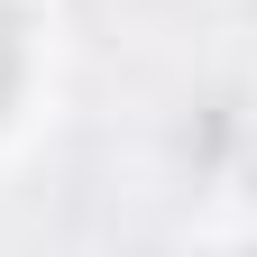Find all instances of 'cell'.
I'll use <instances>...</instances> for the list:
<instances>
[{
	"label": "cell",
	"mask_w": 257,
	"mask_h": 257,
	"mask_svg": "<svg viewBox=\"0 0 257 257\" xmlns=\"http://www.w3.org/2000/svg\"><path fill=\"white\" fill-rule=\"evenodd\" d=\"M10 92H19V19L0 0V110H10Z\"/></svg>",
	"instance_id": "1"
}]
</instances>
